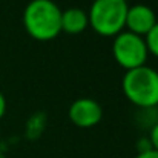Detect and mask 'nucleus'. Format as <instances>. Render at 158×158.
<instances>
[{"instance_id": "1a4fd4ad", "label": "nucleus", "mask_w": 158, "mask_h": 158, "mask_svg": "<svg viewBox=\"0 0 158 158\" xmlns=\"http://www.w3.org/2000/svg\"><path fill=\"white\" fill-rule=\"evenodd\" d=\"M149 141L152 144V149L158 152V121L155 124H152V127L149 129Z\"/></svg>"}, {"instance_id": "f8f14e48", "label": "nucleus", "mask_w": 158, "mask_h": 158, "mask_svg": "<svg viewBox=\"0 0 158 158\" xmlns=\"http://www.w3.org/2000/svg\"><path fill=\"white\" fill-rule=\"evenodd\" d=\"M5 112H6V100H5V95L2 94V91H0V120L3 118Z\"/></svg>"}, {"instance_id": "f257e3e1", "label": "nucleus", "mask_w": 158, "mask_h": 158, "mask_svg": "<svg viewBox=\"0 0 158 158\" xmlns=\"http://www.w3.org/2000/svg\"><path fill=\"white\" fill-rule=\"evenodd\" d=\"M23 26L39 42L52 40L61 32V9L52 0H31L23 11Z\"/></svg>"}, {"instance_id": "39448f33", "label": "nucleus", "mask_w": 158, "mask_h": 158, "mask_svg": "<svg viewBox=\"0 0 158 158\" xmlns=\"http://www.w3.org/2000/svg\"><path fill=\"white\" fill-rule=\"evenodd\" d=\"M72 124L81 129H89L97 126L103 118V109L94 98H77L72 102L68 110Z\"/></svg>"}, {"instance_id": "ddd939ff", "label": "nucleus", "mask_w": 158, "mask_h": 158, "mask_svg": "<svg viewBox=\"0 0 158 158\" xmlns=\"http://www.w3.org/2000/svg\"><path fill=\"white\" fill-rule=\"evenodd\" d=\"M126 2H127V0H126Z\"/></svg>"}, {"instance_id": "4468645a", "label": "nucleus", "mask_w": 158, "mask_h": 158, "mask_svg": "<svg viewBox=\"0 0 158 158\" xmlns=\"http://www.w3.org/2000/svg\"><path fill=\"white\" fill-rule=\"evenodd\" d=\"M157 107H158V106H157Z\"/></svg>"}, {"instance_id": "9d476101", "label": "nucleus", "mask_w": 158, "mask_h": 158, "mask_svg": "<svg viewBox=\"0 0 158 158\" xmlns=\"http://www.w3.org/2000/svg\"><path fill=\"white\" fill-rule=\"evenodd\" d=\"M137 151H138V154H141V152H148V151H152V144H151L149 138H140L138 143H137Z\"/></svg>"}, {"instance_id": "20e7f679", "label": "nucleus", "mask_w": 158, "mask_h": 158, "mask_svg": "<svg viewBox=\"0 0 158 158\" xmlns=\"http://www.w3.org/2000/svg\"><path fill=\"white\" fill-rule=\"evenodd\" d=\"M112 55L121 68L131 71L146 64L149 51L144 37H140L129 31H121L114 37Z\"/></svg>"}, {"instance_id": "0eeeda50", "label": "nucleus", "mask_w": 158, "mask_h": 158, "mask_svg": "<svg viewBox=\"0 0 158 158\" xmlns=\"http://www.w3.org/2000/svg\"><path fill=\"white\" fill-rule=\"evenodd\" d=\"M89 26L88 12L80 8H69L61 11V32L66 34H81Z\"/></svg>"}, {"instance_id": "f03ea898", "label": "nucleus", "mask_w": 158, "mask_h": 158, "mask_svg": "<svg viewBox=\"0 0 158 158\" xmlns=\"http://www.w3.org/2000/svg\"><path fill=\"white\" fill-rule=\"evenodd\" d=\"M126 98L140 109L158 106V71L151 66H140L126 71L121 81Z\"/></svg>"}, {"instance_id": "423d86ee", "label": "nucleus", "mask_w": 158, "mask_h": 158, "mask_svg": "<svg viewBox=\"0 0 158 158\" xmlns=\"http://www.w3.org/2000/svg\"><path fill=\"white\" fill-rule=\"evenodd\" d=\"M158 20L155 11L148 5L138 3V5H132L127 8L124 28L132 34L146 37V34L155 26Z\"/></svg>"}, {"instance_id": "9b49d317", "label": "nucleus", "mask_w": 158, "mask_h": 158, "mask_svg": "<svg viewBox=\"0 0 158 158\" xmlns=\"http://www.w3.org/2000/svg\"><path fill=\"white\" fill-rule=\"evenodd\" d=\"M135 158H158V152L157 151H148V152H141V154H137Z\"/></svg>"}, {"instance_id": "6e6552de", "label": "nucleus", "mask_w": 158, "mask_h": 158, "mask_svg": "<svg viewBox=\"0 0 158 158\" xmlns=\"http://www.w3.org/2000/svg\"><path fill=\"white\" fill-rule=\"evenodd\" d=\"M144 42H146V46H148L149 54L155 55L158 58V22L155 23V26L146 34Z\"/></svg>"}, {"instance_id": "7ed1b4c3", "label": "nucleus", "mask_w": 158, "mask_h": 158, "mask_svg": "<svg viewBox=\"0 0 158 158\" xmlns=\"http://www.w3.org/2000/svg\"><path fill=\"white\" fill-rule=\"evenodd\" d=\"M127 8L126 0H94L88 12L89 26L103 37H115L124 29Z\"/></svg>"}]
</instances>
